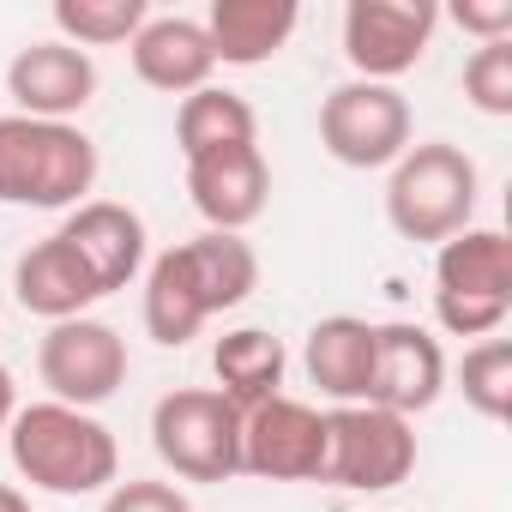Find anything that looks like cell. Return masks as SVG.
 <instances>
[{
  "instance_id": "6da1fadb",
  "label": "cell",
  "mask_w": 512,
  "mask_h": 512,
  "mask_svg": "<svg viewBox=\"0 0 512 512\" xmlns=\"http://www.w3.org/2000/svg\"><path fill=\"white\" fill-rule=\"evenodd\" d=\"M260 290V253L247 235L205 229L145 266V332L163 350H181L205 332L211 314L241 308Z\"/></svg>"
},
{
  "instance_id": "7a4b0ae2",
  "label": "cell",
  "mask_w": 512,
  "mask_h": 512,
  "mask_svg": "<svg viewBox=\"0 0 512 512\" xmlns=\"http://www.w3.org/2000/svg\"><path fill=\"white\" fill-rule=\"evenodd\" d=\"M7 452H13V470L31 488L61 494V500L109 494L121 482V446H115L109 422H97L91 410L55 404V398L25 404L7 422Z\"/></svg>"
},
{
  "instance_id": "3957f363",
  "label": "cell",
  "mask_w": 512,
  "mask_h": 512,
  "mask_svg": "<svg viewBox=\"0 0 512 512\" xmlns=\"http://www.w3.org/2000/svg\"><path fill=\"white\" fill-rule=\"evenodd\" d=\"M97 187V145L73 121L0 115V205L73 211Z\"/></svg>"
},
{
  "instance_id": "277c9868",
  "label": "cell",
  "mask_w": 512,
  "mask_h": 512,
  "mask_svg": "<svg viewBox=\"0 0 512 512\" xmlns=\"http://www.w3.org/2000/svg\"><path fill=\"white\" fill-rule=\"evenodd\" d=\"M476 193H482V175H476L470 151H458L452 139H422L386 175V223L404 241H434L440 247V241L470 229Z\"/></svg>"
},
{
  "instance_id": "5b68a950",
  "label": "cell",
  "mask_w": 512,
  "mask_h": 512,
  "mask_svg": "<svg viewBox=\"0 0 512 512\" xmlns=\"http://www.w3.org/2000/svg\"><path fill=\"white\" fill-rule=\"evenodd\" d=\"M512 314V241L464 229L434 253V320L452 338H494Z\"/></svg>"
},
{
  "instance_id": "8992f818",
  "label": "cell",
  "mask_w": 512,
  "mask_h": 512,
  "mask_svg": "<svg viewBox=\"0 0 512 512\" xmlns=\"http://www.w3.org/2000/svg\"><path fill=\"white\" fill-rule=\"evenodd\" d=\"M151 446L181 482L241 476V410L217 386H175L151 410Z\"/></svg>"
},
{
  "instance_id": "52a82bcc",
  "label": "cell",
  "mask_w": 512,
  "mask_h": 512,
  "mask_svg": "<svg viewBox=\"0 0 512 512\" xmlns=\"http://www.w3.org/2000/svg\"><path fill=\"white\" fill-rule=\"evenodd\" d=\"M416 470V428L380 404L326 410V482L356 494H386Z\"/></svg>"
},
{
  "instance_id": "ba28073f",
  "label": "cell",
  "mask_w": 512,
  "mask_h": 512,
  "mask_svg": "<svg viewBox=\"0 0 512 512\" xmlns=\"http://www.w3.org/2000/svg\"><path fill=\"white\" fill-rule=\"evenodd\" d=\"M320 145L344 169H392L410 151V103L398 85L344 79L320 103Z\"/></svg>"
},
{
  "instance_id": "9c48e42d",
  "label": "cell",
  "mask_w": 512,
  "mask_h": 512,
  "mask_svg": "<svg viewBox=\"0 0 512 512\" xmlns=\"http://www.w3.org/2000/svg\"><path fill=\"white\" fill-rule=\"evenodd\" d=\"M37 374H43V386H49L55 404L97 410V404H109L127 386V338L115 326L91 320V314L61 320L37 344Z\"/></svg>"
},
{
  "instance_id": "30bf717a",
  "label": "cell",
  "mask_w": 512,
  "mask_h": 512,
  "mask_svg": "<svg viewBox=\"0 0 512 512\" xmlns=\"http://www.w3.org/2000/svg\"><path fill=\"white\" fill-rule=\"evenodd\" d=\"M241 470L260 482H326V410L284 392L241 410Z\"/></svg>"
},
{
  "instance_id": "8fae6325",
  "label": "cell",
  "mask_w": 512,
  "mask_h": 512,
  "mask_svg": "<svg viewBox=\"0 0 512 512\" xmlns=\"http://www.w3.org/2000/svg\"><path fill=\"white\" fill-rule=\"evenodd\" d=\"M434 31H440L434 0H350L344 7V61L356 67V79L392 85L428 55Z\"/></svg>"
},
{
  "instance_id": "7c38bea8",
  "label": "cell",
  "mask_w": 512,
  "mask_h": 512,
  "mask_svg": "<svg viewBox=\"0 0 512 512\" xmlns=\"http://www.w3.org/2000/svg\"><path fill=\"white\" fill-rule=\"evenodd\" d=\"M446 392V350L428 326L410 320H386L374 326V380H368V404L392 410V416H422L434 410Z\"/></svg>"
},
{
  "instance_id": "4fadbf2b",
  "label": "cell",
  "mask_w": 512,
  "mask_h": 512,
  "mask_svg": "<svg viewBox=\"0 0 512 512\" xmlns=\"http://www.w3.org/2000/svg\"><path fill=\"white\" fill-rule=\"evenodd\" d=\"M7 97H13V115H31V121H73L85 115V103L97 97V61L61 37L49 43H31L7 61Z\"/></svg>"
},
{
  "instance_id": "5bb4252c",
  "label": "cell",
  "mask_w": 512,
  "mask_h": 512,
  "mask_svg": "<svg viewBox=\"0 0 512 512\" xmlns=\"http://www.w3.org/2000/svg\"><path fill=\"white\" fill-rule=\"evenodd\" d=\"M97 284V296H115L127 290L139 272H145V217L121 199H85L67 211V223L55 229Z\"/></svg>"
},
{
  "instance_id": "9a60e30c",
  "label": "cell",
  "mask_w": 512,
  "mask_h": 512,
  "mask_svg": "<svg viewBox=\"0 0 512 512\" xmlns=\"http://www.w3.org/2000/svg\"><path fill=\"white\" fill-rule=\"evenodd\" d=\"M187 193H193V211L205 217V229L241 235L247 223H260V217H266V199H272V163H266L260 145L211 151V157L187 163Z\"/></svg>"
},
{
  "instance_id": "2e32d148",
  "label": "cell",
  "mask_w": 512,
  "mask_h": 512,
  "mask_svg": "<svg viewBox=\"0 0 512 512\" xmlns=\"http://www.w3.org/2000/svg\"><path fill=\"white\" fill-rule=\"evenodd\" d=\"M127 61L139 73V85L169 91V97H193L217 73V55H211L205 25L187 19V13H151L139 25V37L127 43Z\"/></svg>"
},
{
  "instance_id": "e0dca14e",
  "label": "cell",
  "mask_w": 512,
  "mask_h": 512,
  "mask_svg": "<svg viewBox=\"0 0 512 512\" xmlns=\"http://www.w3.org/2000/svg\"><path fill=\"white\" fill-rule=\"evenodd\" d=\"M13 296H19L25 314H37V320H49V326L79 320L91 302H103L97 284H91V272H85V260H79L61 235H43V241H31V247L19 253V266H13Z\"/></svg>"
},
{
  "instance_id": "ac0fdd59",
  "label": "cell",
  "mask_w": 512,
  "mask_h": 512,
  "mask_svg": "<svg viewBox=\"0 0 512 512\" xmlns=\"http://www.w3.org/2000/svg\"><path fill=\"white\" fill-rule=\"evenodd\" d=\"M199 25L211 37L217 67H260L296 37L302 7L296 0H211V13Z\"/></svg>"
},
{
  "instance_id": "d6986e66",
  "label": "cell",
  "mask_w": 512,
  "mask_h": 512,
  "mask_svg": "<svg viewBox=\"0 0 512 512\" xmlns=\"http://www.w3.org/2000/svg\"><path fill=\"white\" fill-rule=\"evenodd\" d=\"M302 368H308V380L332 404H368V380H374V320H356V314L320 320L308 332Z\"/></svg>"
},
{
  "instance_id": "ffe728a7",
  "label": "cell",
  "mask_w": 512,
  "mask_h": 512,
  "mask_svg": "<svg viewBox=\"0 0 512 512\" xmlns=\"http://www.w3.org/2000/svg\"><path fill=\"white\" fill-rule=\"evenodd\" d=\"M211 374H217V392L235 404V410H253L284 392V374H290V350L284 338H272L266 326H235L211 344Z\"/></svg>"
},
{
  "instance_id": "44dd1931",
  "label": "cell",
  "mask_w": 512,
  "mask_h": 512,
  "mask_svg": "<svg viewBox=\"0 0 512 512\" xmlns=\"http://www.w3.org/2000/svg\"><path fill=\"white\" fill-rule=\"evenodd\" d=\"M235 145H260V115H253L247 97H235L223 85H205V91L181 97V109H175V151H181V163H199V157L235 151Z\"/></svg>"
},
{
  "instance_id": "7402d4cb",
  "label": "cell",
  "mask_w": 512,
  "mask_h": 512,
  "mask_svg": "<svg viewBox=\"0 0 512 512\" xmlns=\"http://www.w3.org/2000/svg\"><path fill=\"white\" fill-rule=\"evenodd\" d=\"M151 19L145 0H55V31L61 43L73 49H115V43H133L139 25Z\"/></svg>"
},
{
  "instance_id": "603a6c76",
  "label": "cell",
  "mask_w": 512,
  "mask_h": 512,
  "mask_svg": "<svg viewBox=\"0 0 512 512\" xmlns=\"http://www.w3.org/2000/svg\"><path fill=\"white\" fill-rule=\"evenodd\" d=\"M458 392L482 422L512 416V344L506 338H476L458 362Z\"/></svg>"
},
{
  "instance_id": "cb8c5ba5",
  "label": "cell",
  "mask_w": 512,
  "mask_h": 512,
  "mask_svg": "<svg viewBox=\"0 0 512 512\" xmlns=\"http://www.w3.org/2000/svg\"><path fill=\"white\" fill-rule=\"evenodd\" d=\"M464 97L482 115H494V121L512 115V37L470 49V61H464Z\"/></svg>"
},
{
  "instance_id": "d4e9b609",
  "label": "cell",
  "mask_w": 512,
  "mask_h": 512,
  "mask_svg": "<svg viewBox=\"0 0 512 512\" xmlns=\"http://www.w3.org/2000/svg\"><path fill=\"white\" fill-rule=\"evenodd\" d=\"M103 512H193V500L175 488V482H157V476H127L103 494Z\"/></svg>"
},
{
  "instance_id": "484cf974",
  "label": "cell",
  "mask_w": 512,
  "mask_h": 512,
  "mask_svg": "<svg viewBox=\"0 0 512 512\" xmlns=\"http://www.w3.org/2000/svg\"><path fill=\"white\" fill-rule=\"evenodd\" d=\"M452 25L470 31L476 43H500V37H512V0H488V7L464 0V7H452Z\"/></svg>"
},
{
  "instance_id": "4316f807",
  "label": "cell",
  "mask_w": 512,
  "mask_h": 512,
  "mask_svg": "<svg viewBox=\"0 0 512 512\" xmlns=\"http://www.w3.org/2000/svg\"><path fill=\"white\" fill-rule=\"evenodd\" d=\"M13 416H19V386H13V368L0 362V434H7Z\"/></svg>"
},
{
  "instance_id": "83f0119b",
  "label": "cell",
  "mask_w": 512,
  "mask_h": 512,
  "mask_svg": "<svg viewBox=\"0 0 512 512\" xmlns=\"http://www.w3.org/2000/svg\"><path fill=\"white\" fill-rule=\"evenodd\" d=\"M0 512H31V494L13 488V482H0Z\"/></svg>"
}]
</instances>
